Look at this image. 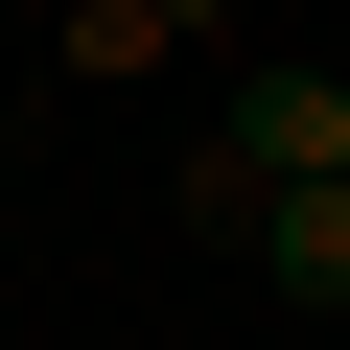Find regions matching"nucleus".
I'll return each instance as SVG.
<instances>
[{
	"instance_id": "3",
	"label": "nucleus",
	"mask_w": 350,
	"mask_h": 350,
	"mask_svg": "<svg viewBox=\"0 0 350 350\" xmlns=\"http://www.w3.org/2000/svg\"><path fill=\"white\" fill-rule=\"evenodd\" d=\"M187 24H211V0H70V70L117 94V70H163V47H187Z\"/></svg>"
},
{
	"instance_id": "1",
	"label": "nucleus",
	"mask_w": 350,
	"mask_h": 350,
	"mask_svg": "<svg viewBox=\"0 0 350 350\" xmlns=\"http://www.w3.org/2000/svg\"><path fill=\"white\" fill-rule=\"evenodd\" d=\"M257 187H350V70H234L211 94V163H187V234L234 257Z\"/></svg>"
},
{
	"instance_id": "2",
	"label": "nucleus",
	"mask_w": 350,
	"mask_h": 350,
	"mask_svg": "<svg viewBox=\"0 0 350 350\" xmlns=\"http://www.w3.org/2000/svg\"><path fill=\"white\" fill-rule=\"evenodd\" d=\"M234 257H257L280 304H350V187H257V211H234Z\"/></svg>"
}]
</instances>
